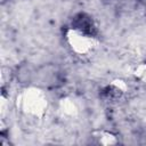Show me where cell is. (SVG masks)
I'll return each instance as SVG.
<instances>
[{
	"instance_id": "1",
	"label": "cell",
	"mask_w": 146,
	"mask_h": 146,
	"mask_svg": "<svg viewBox=\"0 0 146 146\" xmlns=\"http://www.w3.org/2000/svg\"><path fill=\"white\" fill-rule=\"evenodd\" d=\"M73 25L75 26V29L82 31L86 34H89V35L96 34V29H95L94 23H92L91 18L89 16H87L86 14L76 15L73 19Z\"/></svg>"
}]
</instances>
